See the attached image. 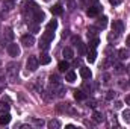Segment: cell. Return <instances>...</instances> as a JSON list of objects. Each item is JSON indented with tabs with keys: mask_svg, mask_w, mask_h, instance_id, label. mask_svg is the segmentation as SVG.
<instances>
[{
	"mask_svg": "<svg viewBox=\"0 0 130 129\" xmlns=\"http://www.w3.org/2000/svg\"><path fill=\"white\" fill-rule=\"evenodd\" d=\"M53 38H55V33L52 32V31H45L44 35L41 36V40H39V49H42V50H47L48 47H50V43L53 41Z\"/></svg>",
	"mask_w": 130,
	"mask_h": 129,
	"instance_id": "1",
	"label": "cell"
},
{
	"mask_svg": "<svg viewBox=\"0 0 130 129\" xmlns=\"http://www.w3.org/2000/svg\"><path fill=\"white\" fill-rule=\"evenodd\" d=\"M6 73H8V78L11 82H14L18 76V64L17 62H9L8 68H6Z\"/></svg>",
	"mask_w": 130,
	"mask_h": 129,
	"instance_id": "2",
	"label": "cell"
},
{
	"mask_svg": "<svg viewBox=\"0 0 130 129\" xmlns=\"http://www.w3.org/2000/svg\"><path fill=\"white\" fill-rule=\"evenodd\" d=\"M8 53H9V56H12V58L20 56V53H21L20 46L15 44V43H9V44H8Z\"/></svg>",
	"mask_w": 130,
	"mask_h": 129,
	"instance_id": "3",
	"label": "cell"
},
{
	"mask_svg": "<svg viewBox=\"0 0 130 129\" xmlns=\"http://www.w3.org/2000/svg\"><path fill=\"white\" fill-rule=\"evenodd\" d=\"M27 70H30V71H35L36 68H38V65H39V59L36 58V56H29V59H27Z\"/></svg>",
	"mask_w": 130,
	"mask_h": 129,
	"instance_id": "4",
	"label": "cell"
},
{
	"mask_svg": "<svg viewBox=\"0 0 130 129\" xmlns=\"http://www.w3.org/2000/svg\"><path fill=\"white\" fill-rule=\"evenodd\" d=\"M21 44L26 46V47H32L33 44H35V36L33 35H29V33L23 35L21 36Z\"/></svg>",
	"mask_w": 130,
	"mask_h": 129,
	"instance_id": "5",
	"label": "cell"
},
{
	"mask_svg": "<svg viewBox=\"0 0 130 129\" xmlns=\"http://www.w3.org/2000/svg\"><path fill=\"white\" fill-rule=\"evenodd\" d=\"M98 14H100V6L98 5H89V8L86 9V15L88 17H97Z\"/></svg>",
	"mask_w": 130,
	"mask_h": 129,
	"instance_id": "6",
	"label": "cell"
},
{
	"mask_svg": "<svg viewBox=\"0 0 130 129\" xmlns=\"http://www.w3.org/2000/svg\"><path fill=\"white\" fill-rule=\"evenodd\" d=\"M44 18H45V17H44V12H42L39 8H35V11H33V20H35L36 23H41Z\"/></svg>",
	"mask_w": 130,
	"mask_h": 129,
	"instance_id": "7",
	"label": "cell"
},
{
	"mask_svg": "<svg viewBox=\"0 0 130 129\" xmlns=\"http://www.w3.org/2000/svg\"><path fill=\"white\" fill-rule=\"evenodd\" d=\"M112 29H113V32H117V33L124 32V24H123V21H121V20H117V21H113V24H112Z\"/></svg>",
	"mask_w": 130,
	"mask_h": 129,
	"instance_id": "8",
	"label": "cell"
},
{
	"mask_svg": "<svg viewBox=\"0 0 130 129\" xmlns=\"http://www.w3.org/2000/svg\"><path fill=\"white\" fill-rule=\"evenodd\" d=\"M80 76L83 79H91L92 78V73H91V70L88 67H80Z\"/></svg>",
	"mask_w": 130,
	"mask_h": 129,
	"instance_id": "9",
	"label": "cell"
},
{
	"mask_svg": "<svg viewBox=\"0 0 130 129\" xmlns=\"http://www.w3.org/2000/svg\"><path fill=\"white\" fill-rule=\"evenodd\" d=\"M95 58H97V52H95V49H88L86 59H88L89 62H94V61H95Z\"/></svg>",
	"mask_w": 130,
	"mask_h": 129,
	"instance_id": "10",
	"label": "cell"
},
{
	"mask_svg": "<svg viewBox=\"0 0 130 129\" xmlns=\"http://www.w3.org/2000/svg\"><path fill=\"white\" fill-rule=\"evenodd\" d=\"M62 55H64L65 59H73L74 58V52H73L71 47H65L64 50H62Z\"/></svg>",
	"mask_w": 130,
	"mask_h": 129,
	"instance_id": "11",
	"label": "cell"
},
{
	"mask_svg": "<svg viewBox=\"0 0 130 129\" xmlns=\"http://www.w3.org/2000/svg\"><path fill=\"white\" fill-rule=\"evenodd\" d=\"M50 11H52V14H53V15H61V14L64 12V9H62V6H61V5H53V6L50 8Z\"/></svg>",
	"mask_w": 130,
	"mask_h": 129,
	"instance_id": "12",
	"label": "cell"
},
{
	"mask_svg": "<svg viewBox=\"0 0 130 129\" xmlns=\"http://www.w3.org/2000/svg\"><path fill=\"white\" fill-rule=\"evenodd\" d=\"M11 122V115L8 112H2L0 114V125H8Z\"/></svg>",
	"mask_w": 130,
	"mask_h": 129,
	"instance_id": "13",
	"label": "cell"
},
{
	"mask_svg": "<svg viewBox=\"0 0 130 129\" xmlns=\"http://www.w3.org/2000/svg\"><path fill=\"white\" fill-rule=\"evenodd\" d=\"M3 38L8 40V41H12V38H14V32H12L11 28H6V29L3 31Z\"/></svg>",
	"mask_w": 130,
	"mask_h": 129,
	"instance_id": "14",
	"label": "cell"
},
{
	"mask_svg": "<svg viewBox=\"0 0 130 129\" xmlns=\"http://www.w3.org/2000/svg\"><path fill=\"white\" fill-rule=\"evenodd\" d=\"M65 81H68V82H74V81H76V73H74L73 70H68V71L65 73Z\"/></svg>",
	"mask_w": 130,
	"mask_h": 129,
	"instance_id": "15",
	"label": "cell"
},
{
	"mask_svg": "<svg viewBox=\"0 0 130 129\" xmlns=\"http://www.w3.org/2000/svg\"><path fill=\"white\" fill-rule=\"evenodd\" d=\"M58 68H59V71H64V73H67V71L70 70V64H68L67 61H61V62L58 64Z\"/></svg>",
	"mask_w": 130,
	"mask_h": 129,
	"instance_id": "16",
	"label": "cell"
},
{
	"mask_svg": "<svg viewBox=\"0 0 130 129\" xmlns=\"http://www.w3.org/2000/svg\"><path fill=\"white\" fill-rule=\"evenodd\" d=\"M107 26V17H101V18H98L97 21V28L98 29H104Z\"/></svg>",
	"mask_w": 130,
	"mask_h": 129,
	"instance_id": "17",
	"label": "cell"
},
{
	"mask_svg": "<svg viewBox=\"0 0 130 129\" xmlns=\"http://www.w3.org/2000/svg\"><path fill=\"white\" fill-rule=\"evenodd\" d=\"M3 6H5L8 11H11V9L15 8V0H3Z\"/></svg>",
	"mask_w": 130,
	"mask_h": 129,
	"instance_id": "18",
	"label": "cell"
},
{
	"mask_svg": "<svg viewBox=\"0 0 130 129\" xmlns=\"http://www.w3.org/2000/svg\"><path fill=\"white\" fill-rule=\"evenodd\" d=\"M52 61V58L47 55V53H42L41 56H39V64H42V65H45V64H48Z\"/></svg>",
	"mask_w": 130,
	"mask_h": 129,
	"instance_id": "19",
	"label": "cell"
},
{
	"mask_svg": "<svg viewBox=\"0 0 130 129\" xmlns=\"http://www.w3.org/2000/svg\"><path fill=\"white\" fill-rule=\"evenodd\" d=\"M74 99H76V100H85V99H86V94H85L82 90H76V91H74Z\"/></svg>",
	"mask_w": 130,
	"mask_h": 129,
	"instance_id": "20",
	"label": "cell"
},
{
	"mask_svg": "<svg viewBox=\"0 0 130 129\" xmlns=\"http://www.w3.org/2000/svg\"><path fill=\"white\" fill-rule=\"evenodd\" d=\"M92 120H94L95 123H101V122L104 120V117H103V114H101V112H98V111H95V112L92 114Z\"/></svg>",
	"mask_w": 130,
	"mask_h": 129,
	"instance_id": "21",
	"label": "cell"
},
{
	"mask_svg": "<svg viewBox=\"0 0 130 129\" xmlns=\"http://www.w3.org/2000/svg\"><path fill=\"white\" fill-rule=\"evenodd\" d=\"M118 58L120 59H127L129 58V50L127 49H120L118 50Z\"/></svg>",
	"mask_w": 130,
	"mask_h": 129,
	"instance_id": "22",
	"label": "cell"
},
{
	"mask_svg": "<svg viewBox=\"0 0 130 129\" xmlns=\"http://www.w3.org/2000/svg\"><path fill=\"white\" fill-rule=\"evenodd\" d=\"M47 126L50 129H59L61 128V122H59V120H50V122L47 123Z\"/></svg>",
	"mask_w": 130,
	"mask_h": 129,
	"instance_id": "23",
	"label": "cell"
},
{
	"mask_svg": "<svg viewBox=\"0 0 130 129\" xmlns=\"http://www.w3.org/2000/svg\"><path fill=\"white\" fill-rule=\"evenodd\" d=\"M98 44H100V40L95 36V38H92V40L89 41V46H88V49H97Z\"/></svg>",
	"mask_w": 130,
	"mask_h": 129,
	"instance_id": "24",
	"label": "cell"
},
{
	"mask_svg": "<svg viewBox=\"0 0 130 129\" xmlns=\"http://www.w3.org/2000/svg\"><path fill=\"white\" fill-rule=\"evenodd\" d=\"M9 111V103L8 102H0V112H8Z\"/></svg>",
	"mask_w": 130,
	"mask_h": 129,
	"instance_id": "25",
	"label": "cell"
},
{
	"mask_svg": "<svg viewBox=\"0 0 130 129\" xmlns=\"http://www.w3.org/2000/svg\"><path fill=\"white\" fill-rule=\"evenodd\" d=\"M56 28H58V21H56V20L48 21V24H47V29H48V31H55Z\"/></svg>",
	"mask_w": 130,
	"mask_h": 129,
	"instance_id": "26",
	"label": "cell"
},
{
	"mask_svg": "<svg viewBox=\"0 0 130 129\" xmlns=\"http://www.w3.org/2000/svg\"><path fill=\"white\" fill-rule=\"evenodd\" d=\"M123 119H124V122H130V109H126L124 112H123Z\"/></svg>",
	"mask_w": 130,
	"mask_h": 129,
	"instance_id": "27",
	"label": "cell"
},
{
	"mask_svg": "<svg viewBox=\"0 0 130 129\" xmlns=\"http://www.w3.org/2000/svg\"><path fill=\"white\" fill-rule=\"evenodd\" d=\"M77 47H79V53H80V55L83 56V55H85V46H83V44H82V43L79 41V44H77Z\"/></svg>",
	"mask_w": 130,
	"mask_h": 129,
	"instance_id": "28",
	"label": "cell"
},
{
	"mask_svg": "<svg viewBox=\"0 0 130 129\" xmlns=\"http://www.w3.org/2000/svg\"><path fill=\"white\" fill-rule=\"evenodd\" d=\"M82 90H85L86 93H91V85H89L88 82H83V85H82Z\"/></svg>",
	"mask_w": 130,
	"mask_h": 129,
	"instance_id": "29",
	"label": "cell"
},
{
	"mask_svg": "<svg viewBox=\"0 0 130 129\" xmlns=\"http://www.w3.org/2000/svg\"><path fill=\"white\" fill-rule=\"evenodd\" d=\"M97 29L98 28H89V29H88V36H94V35L97 33Z\"/></svg>",
	"mask_w": 130,
	"mask_h": 129,
	"instance_id": "30",
	"label": "cell"
},
{
	"mask_svg": "<svg viewBox=\"0 0 130 129\" xmlns=\"http://www.w3.org/2000/svg\"><path fill=\"white\" fill-rule=\"evenodd\" d=\"M50 82H52V84H56V82H61V79H59L56 74H52V76H50Z\"/></svg>",
	"mask_w": 130,
	"mask_h": 129,
	"instance_id": "31",
	"label": "cell"
},
{
	"mask_svg": "<svg viewBox=\"0 0 130 129\" xmlns=\"http://www.w3.org/2000/svg\"><path fill=\"white\" fill-rule=\"evenodd\" d=\"M33 123H35V126H39V128H41V126H44V120H42V119H41V120H39V119H35V120H33Z\"/></svg>",
	"mask_w": 130,
	"mask_h": 129,
	"instance_id": "32",
	"label": "cell"
},
{
	"mask_svg": "<svg viewBox=\"0 0 130 129\" xmlns=\"http://www.w3.org/2000/svg\"><path fill=\"white\" fill-rule=\"evenodd\" d=\"M67 5H68V9H70V11H73V9H74V6H76L74 0H67Z\"/></svg>",
	"mask_w": 130,
	"mask_h": 129,
	"instance_id": "33",
	"label": "cell"
},
{
	"mask_svg": "<svg viewBox=\"0 0 130 129\" xmlns=\"http://www.w3.org/2000/svg\"><path fill=\"white\" fill-rule=\"evenodd\" d=\"M115 71H117V73H123V71H124V67L121 64H117L115 65Z\"/></svg>",
	"mask_w": 130,
	"mask_h": 129,
	"instance_id": "34",
	"label": "cell"
},
{
	"mask_svg": "<svg viewBox=\"0 0 130 129\" xmlns=\"http://www.w3.org/2000/svg\"><path fill=\"white\" fill-rule=\"evenodd\" d=\"M30 29H32V32H33V33L39 32V26H38V24H30Z\"/></svg>",
	"mask_w": 130,
	"mask_h": 129,
	"instance_id": "35",
	"label": "cell"
},
{
	"mask_svg": "<svg viewBox=\"0 0 130 129\" xmlns=\"http://www.w3.org/2000/svg\"><path fill=\"white\" fill-rule=\"evenodd\" d=\"M115 94H117V93H115V91H112V90H110V91H107V99H109V100H110V99H113V97H115Z\"/></svg>",
	"mask_w": 130,
	"mask_h": 129,
	"instance_id": "36",
	"label": "cell"
},
{
	"mask_svg": "<svg viewBox=\"0 0 130 129\" xmlns=\"http://www.w3.org/2000/svg\"><path fill=\"white\" fill-rule=\"evenodd\" d=\"M109 3H110V5H113V6H117V5H120V3H121V0H109Z\"/></svg>",
	"mask_w": 130,
	"mask_h": 129,
	"instance_id": "37",
	"label": "cell"
},
{
	"mask_svg": "<svg viewBox=\"0 0 130 129\" xmlns=\"http://www.w3.org/2000/svg\"><path fill=\"white\" fill-rule=\"evenodd\" d=\"M88 106H91V108H95V100H92V99H91V100L88 102Z\"/></svg>",
	"mask_w": 130,
	"mask_h": 129,
	"instance_id": "38",
	"label": "cell"
},
{
	"mask_svg": "<svg viewBox=\"0 0 130 129\" xmlns=\"http://www.w3.org/2000/svg\"><path fill=\"white\" fill-rule=\"evenodd\" d=\"M115 108H117V109L123 108V103H121V102H115Z\"/></svg>",
	"mask_w": 130,
	"mask_h": 129,
	"instance_id": "39",
	"label": "cell"
},
{
	"mask_svg": "<svg viewBox=\"0 0 130 129\" xmlns=\"http://www.w3.org/2000/svg\"><path fill=\"white\" fill-rule=\"evenodd\" d=\"M126 44H127V46H129V47H130V35H129V36H127V40H126Z\"/></svg>",
	"mask_w": 130,
	"mask_h": 129,
	"instance_id": "40",
	"label": "cell"
},
{
	"mask_svg": "<svg viewBox=\"0 0 130 129\" xmlns=\"http://www.w3.org/2000/svg\"><path fill=\"white\" fill-rule=\"evenodd\" d=\"M65 128H68V129H73V128H76V126H74V125H67Z\"/></svg>",
	"mask_w": 130,
	"mask_h": 129,
	"instance_id": "41",
	"label": "cell"
},
{
	"mask_svg": "<svg viewBox=\"0 0 130 129\" xmlns=\"http://www.w3.org/2000/svg\"><path fill=\"white\" fill-rule=\"evenodd\" d=\"M126 102H127V103L130 105V96H127V97H126Z\"/></svg>",
	"mask_w": 130,
	"mask_h": 129,
	"instance_id": "42",
	"label": "cell"
},
{
	"mask_svg": "<svg viewBox=\"0 0 130 129\" xmlns=\"http://www.w3.org/2000/svg\"><path fill=\"white\" fill-rule=\"evenodd\" d=\"M127 71H129V73H130V65H129V67H127Z\"/></svg>",
	"mask_w": 130,
	"mask_h": 129,
	"instance_id": "43",
	"label": "cell"
},
{
	"mask_svg": "<svg viewBox=\"0 0 130 129\" xmlns=\"http://www.w3.org/2000/svg\"><path fill=\"white\" fill-rule=\"evenodd\" d=\"M129 85H130V81H129Z\"/></svg>",
	"mask_w": 130,
	"mask_h": 129,
	"instance_id": "44",
	"label": "cell"
},
{
	"mask_svg": "<svg viewBox=\"0 0 130 129\" xmlns=\"http://www.w3.org/2000/svg\"><path fill=\"white\" fill-rule=\"evenodd\" d=\"M45 2H48V0H45Z\"/></svg>",
	"mask_w": 130,
	"mask_h": 129,
	"instance_id": "45",
	"label": "cell"
},
{
	"mask_svg": "<svg viewBox=\"0 0 130 129\" xmlns=\"http://www.w3.org/2000/svg\"><path fill=\"white\" fill-rule=\"evenodd\" d=\"M0 64H2V62H0Z\"/></svg>",
	"mask_w": 130,
	"mask_h": 129,
	"instance_id": "46",
	"label": "cell"
}]
</instances>
